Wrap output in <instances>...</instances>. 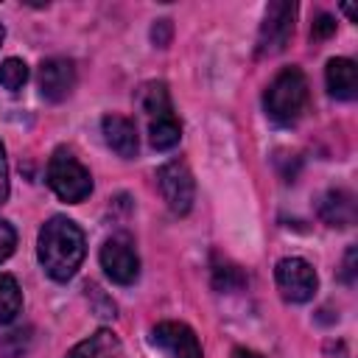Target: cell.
Returning a JSON list of instances; mask_svg holds the SVG:
<instances>
[{"label": "cell", "mask_w": 358, "mask_h": 358, "mask_svg": "<svg viewBox=\"0 0 358 358\" xmlns=\"http://www.w3.org/2000/svg\"><path fill=\"white\" fill-rule=\"evenodd\" d=\"M84 255H87V241L76 221L64 215H53L42 224L36 241V257L50 280L67 282L70 277H76Z\"/></svg>", "instance_id": "cell-1"}, {"label": "cell", "mask_w": 358, "mask_h": 358, "mask_svg": "<svg viewBox=\"0 0 358 358\" xmlns=\"http://www.w3.org/2000/svg\"><path fill=\"white\" fill-rule=\"evenodd\" d=\"M305 103H308V78L299 67H282L271 78L263 95L266 115L280 126L294 123L302 115Z\"/></svg>", "instance_id": "cell-2"}, {"label": "cell", "mask_w": 358, "mask_h": 358, "mask_svg": "<svg viewBox=\"0 0 358 358\" xmlns=\"http://www.w3.org/2000/svg\"><path fill=\"white\" fill-rule=\"evenodd\" d=\"M48 185L67 204H78V201H84L92 193L90 171L67 148H56L53 151V157L48 162Z\"/></svg>", "instance_id": "cell-3"}, {"label": "cell", "mask_w": 358, "mask_h": 358, "mask_svg": "<svg viewBox=\"0 0 358 358\" xmlns=\"http://www.w3.org/2000/svg\"><path fill=\"white\" fill-rule=\"evenodd\" d=\"M294 17L296 6L288 0H274L266 8L260 34H257V56H277L294 36Z\"/></svg>", "instance_id": "cell-4"}, {"label": "cell", "mask_w": 358, "mask_h": 358, "mask_svg": "<svg viewBox=\"0 0 358 358\" xmlns=\"http://www.w3.org/2000/svg\"><path fill=\"white\" fill-rule=\"evenodd\" d=\"M157 185H159V193H162V199H165V204L173 215H187L190 213L193 199H196V182H193L190 168L182 159L165 162L157 171Z\"/></svg>", "instance_id": "cell-5"}, {"label": "cell", "mask_w": 358, "mask_h": 358, "mask_svg": "<svg viewBox=\"0 0 358 358\" xmlns=\"http://www.w3.org/2000/svg\"><path fill=\"white\" fill-rule=\"evenodd\" d=\"M101 266H103V271L112 282L131 285L140 274V257H137L131 235L117 232V235L106 238L103 246H101Z\"/></svg>", "instance_id": "cell-6"}, {"label": "cell", "mask_w": 358, "mask_h": 358, "mask_svg": "<svg viewBox=\"0 0 358 358\" xmlns=\"http://www.w3.org/2000/svg\"><path fill=\"white\" fill-rule=\"evenodd\" d=\"M274 280H277L280 294L296 305L313 299V294L319 288V277H316L313 266L302 257H282L274 268Z\"/></svg>", "instance_id": "cell-7"}, {"label": "cell", "mask_w": 358, "mask_h": 358, "mask_svg": "<svg viewBox=\"0 0 358 358\" xmlns=\"http://www.w3.org/2000/svg\"><path fill=\"white\" fill-rule=\"evenodd\" d=\"M151 344L162 358H204L196 333L185 322H159L151 327Z\"/></svg>", "instance_id": "cell-8"}, {"label": "cell", "mask_w": 358, "mask_h": 358, "mask_svg": "<svg viewBox=\"0 0 358 358\" xmlns=\"http://www.w3.org/2000/svg\"><path fill=\"white\" fill-rule=\"evenodd\" d=\"M39 95L50 103H59L64 101L73 87H76V64L70 59H62V56H53V59H45L39 64Z\"/></svg>", "instance_id": "cell-9"}, {"label": "cell", "mask_w": 358, "mask_h": 358, "mask_svg": "<svg viewBox=\"0 0 358 358\" xmlns=\"http://www.w3.org/2000/svg\"><path fill=\"white\" fill-rule=\"evenodd\" d=\"M101 129H103L106 145H109L117 157H123V159L137 157L140 140H137V129H134V123H131L129 117H123V115H106V117L101 120Z\"/></svg>", "instance_id": "cell-10"}, {"label": "cell", "mask_w": 358, "mask_h": 358, "mask_svg": "<svg viewBox=\"0 0 358 358\" xmlns=\"http://www.w3.org/2000/svg\"><path fill=\"white\" fill-rule=\"evenodd\" d=\"M327 92L338 101H352L358 92V70L350 59H330L324 67Z\"/></svg>", "instance_id": "cell-11"}, {"label": "cell", "mask_w": 358, "mask_h": 358, "mask_svg": "<svg viewBox=\"0 0 358 358\" xmlns=\"http://www.w3.org/2000/svg\"><path fill=\"white\" fill-rule=\"evenodd\" d=\"M319 218L327 227H350L355 221V199L350 190H327L319 199Z\"/></svg>", "instance_id": "cell-12"}, {"label": "cell", "mask_w": 358, "mask_h": 358, "mask_svg": "<svg viewBox=\"0 0 358 358\" xmlns=\"http://www.w3.org/2000/svg\"><path fill=\"white\" fill-rule=\"evenodd\" d=\"M120 355V338L112 330H98L90 338L78 341L64 358H117Z\"/></svg>", "instance_id": "cell-13"}, {"label": "cell", "mask_w": 358, "mask_h": 358, "mask_svg": "<svg viewBox=\"0 0 358 358\" xmlns=\"http://www.w3.org/2000/svg\"><path fill=\"white\" fill-rule=\"evenodd\" d=\"M140 109L145 112L148 123L151 120H162V117H171L173 115V106H171V95H168V87L162 81H148L140 87Z\"/></svg>", "instance_id": "cell-14"}, {"label": "cell", "mask_w": 358, "mask_h": 358, "mask_svg": "<svg viewBox=\"0 0 358 358\" xmlns=\"http://www.w3.org/2000/svg\"><path fill=\"white\" fill-rule=\"evenodd\" d=\"M22 310V291L11 274H0V327L11 324Z\"/></svg>", "instance_id": "cell-15"}, {"label": "cell", "mask_w": 358, "mask_h": 358, "mask_svg": "<svg viewBox=\"0 0 358 358\" xmlns=\"http://www.w3.org/2000/svg\"><path fill=\"white\" fill-rule=\"evenodd\" d=\"M182 137V126L176 120V115L162 117V120H151L148 123V140L157 151H171Z\"/></svg>", "instance_id": "cell-16"}, {"label": "cell", "mask_w": 358, "mask_h": 358, "mask_svg": "<svg viewBox=\"0 0 358 358\" xmlns=\"http://www.w3.org/2000/svg\"><path fill=\"white\" fill-rule=\"evenodd\" d=\"M28 81V64L22 59H6L0 64V87H6L8 92L22 90Z\"/></svg>", "instance_id": "cell-17"}, {"label": "cell", "mask_w": 358, "mask_h": 358, "mask_svg": "<svg viewBox=\"0 0 358 358\" xmlns=\"http://www.w3.org/2000/svg\"><path fill=\"white\" fill-rule=\"evenodd\" d=\"M246 282V277L241 274L238 266H229V263H221L213 268V285L218 291H232V288H241Z\"/></svg>", "instance_id": "cell-18"}, {"label": "cell", "mask_w": 358, "mask_h": 358, "mask_svg": "<svg viewBox=\"0 0 358 358\" xmlns=\"http://www.w3.org/2000/svg\"><path fill=\"white\" fill-rule=\"evenodd\" d=\"M14 246H17V232H14V227L0 218V263L14 252Z\"/></svg>", "instance_id": "cell-19"}, {"label": "cell", "mask_w": 358, "mask_h": 358, "mask_svg": "<svg viewBox=\"0 0 358 358\" xmlns=\"http://www.w3.org/2000/svg\"><path fill=\"white\" fill-rule=\"evenodd\" d=\"M333 31H336V20H333L330 14H319V17L313 20V25H310V36H313V39H327Z\"/></svg>", "instance_id": "cell-20"}, {"label": "cell", "mask_w": 358, "mask_h": 358, "mask_svg": "<svg viewBox=\"0 0 358 358\" xmlns=\"http://www.w3.org/2000/svg\"><path fill=\"white\" fill-rule=\"evenodd\" d=\"M151 36H154V42L159 48H165L168 39H171V20H157V25L151 28Z\"/></svg>", "instance_id": "cell-21"}, {"label": "cell", "mask_w": 358, "mask_h": 358, "mask_svg": "<svg viewBox=\"0 0 358 358\" xmlns=\"http://www.w3.org/2000/svg\"><path fill=\"white\" fill-rule=\"evenodd\" d=\"M8 199V165H6V148L0 143V204Z\"/></svg>", "instance_id": "cell-22"}, {"label": "cell", "mask_w": 358, "mask_h": 358, "mask_svg": "<svg viewBox=\"0 0 358 358\" xmlns=\"http://www.w3.org/2000/svg\"><path fill=\"white\" fill-rule=\"evenodd\" d=\"M352 257H355V249L347 252V260H344V280L352 282Z\"/></svg>", "instance_id": "cell-23"}, {"label": "cell", "mask_w": 358, "mask_h": 358, "mask_svg": "<svg viewBox=\"0 0 358 358\" xmlns=\"http://www.w3.org/2000/svg\"><path fill=\"white\" fill-rule=\"evenodd\" d=\"M232 358H263V355L255 352V350H243V347H238V350L232 352Z\"/></svg>", "instance_id": "cell-24"}, {"label": "cell", "mask_w": 358, "mask_h": 358, "mask_svg": "<svg viewBox=\"0 0 358 358\" xmlns=\"http://www.w3.org/2000/svg\"><path fill=\"white\" fill-rule=\"evenodd\" d=\"M3 36H6V31H3V25H0V45H3Z\"/></svg>", "instance_id": "cell-25"}]
</instances>
